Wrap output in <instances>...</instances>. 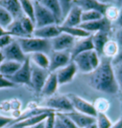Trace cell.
Listing matches in <instances>:
<instances>
[{"label":"cell","mask_w":122,"mask_h":128,"mask_svg":"<svg viewBox=\"0 0 122 128\" xmlns=\"http://www.w3.org/2000/svg\"><path fill=\"white\" fill-rule=\"evenodd\" d=\"M14 120H15V118H13L0 116V128L10 127L14 122Z\"/></svg>","instance_id":"cell-42"},{"label":"cell","mask_w":122,"mask_h":128,"mask_svg":"<svg viewBox=\"0 0 122 128\" xmlns=\"http://www.w3.org/2000/svg\"><path fill=\"white\" fill-rule=\"evenodd\" d=\"M5 60V58H4V54L2 53V51H0V65L3 63V61Z\"/></svg>","instance_id":"cell-50"},{"label":"cell","mask_w":122,"mask_h":128,"mask_svg":"<svg viewBox=\"0 0 122 128\" xmlns=\"http://www.w3.org/2000/svg\"><path fill=\"white\" fill-rule=\"evenodd\" d=\"M29 58L38 68H42V69H44V70L49 69L50 61H49V56H47V54H44V53L31 54V56H29Z\"/></svg>","instance_id":"cell-25"},{"label":"cell","mask_w":122,"mask_h":128,"mask_svg":"<svg viewBox=\"0 0 122 128\" xmlns=\"http://www.w3.org/2000/svg\"><path fill=\"white\" fill-rule=\"evenodd\" d=\"M31 74H32V66H31V60L27 56L26 60L21 64L20 68L14 76L10 78H7L11 80L16 85L17 84H25V85L31 86Z\"/></svg>","instance_id":"cell-7"},{"label":"cell","mask_w":122,"mask_h":128,"mask_svg":"<svg viewBox=\"0 0 122 128\" xmlns=\"http://www.w3.org/2000/svg\"><path fill=\"white\" fill-rule=\"evenodd\" d=\"M18 44L20 45L23 53L34 54V53H44L48 54L52 51L51 47V40L43 39L35 36H28V38H16Z\"/></svg>","instance_id":"cell-2"},{"label":"cell","mask_w":122,"mask_h":128,"mask_svg":"<svg viewBox=\"0 0 122 128\" xmlns=\"http://www.w3.org/2000/svg\"><path fill=\"white\" fill-rule=\"evenodd\" d=\"M119 9L117 7H114L112 5H110L106 10L105 12V17L109 20L110 22H115L119 16Z\"/></svg>","instance_id":"cell-35"},{"label":"cell","mask_w":122,"mask_h":128,"mask_svg":"<svg viewBox=\"0 0 122 128\" xmlns=\"http://www.w3.org/2000/svg\"><path fill=\"white\" fill-rule=\"evenodd\" d=\"M93 50L98 54L100 56H103V50L106 43L110 40L109 39V32H97L91 34Z\"/></svg>","instance_id":"cell-20"},{"label":"cell","mask_w":122,"mask_h":128,"mask_svg":"<svg viewBox=\"0 0 122 128\" xmlns=\"http://www.w3.org/2000/svg\"><path fill=\"white\" fill-rule=\"evenodd\" d=\"M48 113L49 112L43 113V114H39V115H36V116H32V117L24 118V120H22L18 122L12 124L9 128H29L31 127V126H34V125H36L37 123L43 122L45 120V118H46Z\"/></svg>","instance_id":"cell-23"},{"label":"cell","mask_w":122,"mask_h":128,"mask_svg":"<svg viewBox=\"0 0 122 128\" xmlns=\"http://www.w3.org/2000/svg\"><path fill=\"white\" fill-rule=\"evenodd\" d=\"M7 32L9 34H11L12 36L16 38H28L26 32H24L23 28L21 26V23L19 19H15L13 23L10 26L8 27Z\"/></svg>","instance_id":"cell-27"},{"label":"cell","mask_w":122,"mask_h":128,"mask_svg":"<svg viewBox=\"0 0 122 128\" xmlns=\"http://www.w3.org/2000/svg\"><path fill=\"white\" fill-rule=\"evenodd\" d=\"M8 128H9V127H8Z\"/></svg>","instance_id":"cell-54"},{"label":"cell","mask_w":122,"mask_h":128,"mask_svg":"<svg viewBox=\"0 0 122 128\" xmlns=\"http://www.w3.org/2000/svg\"><path fill=\"white\" fill-rule=\"evenodd\" d=\"M111 23V22L109 21L104 16V17H102L101 19H98V20L81 23L78 27L82 28L83 30H85L88 32L92 34H95L97 32H110Z\"/></svg>","instance_id":"cell-11"},{"label":"cell","mask_w":122,"mask_h":128,"mask_svg":"<svg viewBox=\"0 0 122 128\" xmlns=\"http://www.w3.org/2000/svg\"><path fill=\"white\" fill-rule=\"evenodd\" d=\"M115 41L118 44V46H122V28H119L115 34Z\"/></svg>","instance_id":"cell-44"},{"label":"cell","mask_w":122,"mask_h":128,"mask_svg":"<svg viewBox=\"0 0 122 128\" xmlns=\"http://www.w3.org/2000/svg\"><path fill=\"white\" fill-rule=\"evenodd\" d=\"M14 36H12L11 34H7L2 36H0V51H2L4 48H6L9 44H11L14 41Z\"/></svg>","instance_id":"cell-40"},{"label":"cell","mask_w":122,"mask_h":128,"mask_svg":"<svg viewBox=\"0 0 122 128\" xmlns=\"http://www.w3.org/2000/svg\"><path fill=\"white\" fill-rule=\"evenodd\" d=\"M89 84L92 89L108 95H114L119 91L113 74L111 58L101 56L99 66L89 74Z\"/></svg>","instance_id":"cell-1"},{"label":"cell","mask_w":122,"mask_h":128,"mask_svg":"<svg viewBox=\"0 0 122 128\" xmlns=\"http://www.w3.org/2000/svg\"><path fill=\"white\" fill-rule=\"evenodd\" d=\"M60 34H61V30H60L59 25L53 24V25L42 27V28H36L34 32H33V36L51 40L54 38L58 36Z\"/></svg>","instance_id":"cell-17"},{"label":"cell","mask_w":122,"mask_h":128,"mask_svg":"<svg viewBox=\"0 0 122 128\" xmlns=\"http://www.w3.org/2000/svg\"><path fill=\"white\" fill-rule=\"evenodd\" d=\"M122 63V46L119 47V50H118V53L117 54L111 59V64L112 65H116V64Z\"/></svg>","instance_id":"cell-43"},{"label":"cell","mask_w":122,"mask_h":128,"mask_svg":"<svg viewBox=\"0 0 122 128\" xmlns=\"http://www.w3.org/2000/svg\"><path fill=\"white\" fill-rule=\"evenodd\" d=\"M50 72L48 70H44L38 67H32L31 74V87L34 88L37 92H39L43 89L45 81L47 80Z\"/></svg>","instance_id":"cell-13"},{"label":"cell","mask_w":122,"mask_h":128,"mask_svg":"<svg viewBox=\"0 0 122 128\" xmlns=\"http://www.w3.org/2000/svg\"><path fill=\"white\" fill-rule=\"evenodd\" d=\"M112 68H113V74H114L117 85L119 87V89L122 90V63L112 65Z\"/></svg>","instance_id":"cell-36"},{"label":"cell","mask_w":122,"mask_h":128,"mask_svg":"<svg viewBox=\"0 0 122 128\" xmlns=\"http://www.w3.org/2000/svg\"><path fill=\"white\" fill-rule=\"evenodd\" d=\"M102 17H104V16L101 14L100 12L90 10V11H83L81 18H82V23H84V22L98 20V19H101Z\"/></svg>","instance_id":"cell-32"},{"label":"cell","mask_w":122,"mask_h":128,"mask_svg":"<svg viewBox=\"0 0 122 128\" xmlns=\"http://www.w3.org/2000/svg\"><path fill=\"white\" fill-rule=\"evenodd\" d=\"M16 84L13 83L11 80H9L6 76L0 75V89H5V88H14L16 87Z\"/></svg>","instance_id":"cell-41"},{"label":"cell","mask_w":122,"mask_h":128,"mask_svg":"<svg viewBox=\"0 0 122 128\" xmlns=\"http://www.w3.org/2000/svg\"><path fill=\"white\" fill-rule=\"evenodd\" d=\"M60 27L61 32H65V34H67L73 36L74 38H77V39L89 38V36H91V34L85 30H83L80 27Z\"/></svg>","instance_id":"cell-26"},{"label":"cell","mask_w":122,"mask_h":128,"mask_svg":"<svg viewBox=\"0 0 122 128\" xmlns=\"http://www.w3.org/2000/svg\"><path fill=\"white\" fill-rule=\"evenodd\" d=\"M20 20V23H21V26L24 30V32H26V34L28 36H33V32L36 29V26H35V23L30 19L28 18L27 16H23L21 18H19Z\"/></svg>","instance_id":"cell-33"},{"label":"cell","mask_w":122,"mask_h":128,"mask_svg":"<svg viewBox=\"0 0 122 128\" xmlns=\"http://www.w3.org/2000/svg\"><path fill=\"white\" fill-rule=\"evenodd\" d=\"M2 53L4 54L5 60H13L19 63H23L27 58V56L23 53L21 47L16 39L3 49Z\"/></svg>","instance_id":"cell-8"},{"label":"cell","mask_w":122,"mask_h":128,"mask_svg":"<svg viewBox=\"0 0 122 128\" xmlns=\"http://www.w3.org/2000/svg\"><path fill=\"white\" fill-rule=\"evenodd\" d=\"M93 105L95 107L97 113H106L110 108V102L107 98H98L95 102H93Z\"/></svg>","instance_id":"cell-34"},{"label":"cell","mask_w":122,"mask_h":128,"mask_svg":"<svg viewBox=\"0 0 122 128\" xmlns=\"http://www.w3.org/2000/svg\"><path fill=\"white\" fill-rule=\"evenodd\" d=\"M0 7L9 12L13 16L14 19H19L24 16L19 0H0Z\"/></svg>","instance_id":"cell-19"},{"label":"cell","mask_w":122,"mask_h":128,"mask_svg":"<svg viewBox=\"0 0 122 128\" xmlns=\"http://www.w3.org/2000/svg\"><path fill=\"white\" fill-rule=\"evenodd\" d=\"M49 69L48 71L50 73H53L61 69L62 67H64L65 65L72 61L70 53L69 51H64V52H52L51 56H49Z\"/></svg>","instance_id":"cell-9"},{"label":"cell","mask_w":122,"mask_h":128,"mask_svg":"<svg viewBox=\"0 0 122 128\" xmlns=\"http://www.w3.org/2000/svg\"><path fill=\"white\" fill-rule=\"evenodd\" d=\"M99 1L100 3H103V4H107V5H110L111 3H112L114 0H97Z\"/></svg>","instance_id":"cell-49"},{"label":"cell","mask_w":122,"mask_h":128,"mask_svg":"<svg viewBox=\"0 0 122 128\" xmlns=\"http://www.w3.org/2000/svg\"><path fill=\"white\" fill-rule=\"evenodd\" d=\"M85 128H97V126H96V123H92V124H90V125H89V126H87V127Z\"/></svg>","instance_id":"cell-52"},{"label":"cell","mask_w":122,"mask_h":128,"mask_svg":"<svg viewBox=\"0 0 122 128\" xmlns=\"http://www.w3.org/2000/svg\"><path fill=\"white\" fill-rule=\"evenodd\" d=\"M56 115H57V117L63 122V123H64V125H65V127L66 128H78L76 125H75V123L69 118L64 113H56Z\"/></svg>","instance_id":"cell-39"},{"label":"cell","mask_w":122,"mask_h":128,"mask_svg":"<svg viewBox=\"0 0 122 128\" xmlns=\"http://www.w3.org/2000/svg\"><path fill=\"white\" fill-rule=\"evenodd\" d=\"M14 17L8 11H6L4 8L0 7V27L7 31L8 27L11 25L14 21Z\"/></svg>","instance_id":"cell-30"},{"label":"cell","mask_w":122,"mask_h":128,"mask_svg":"<svg viewBox=\"0 0 122 128\" xmlns=\"http://www.w3.org/2000/svg\"><path fill=\"white\" fill-rule=\"evenodd\" d=\"M34 8H35V26L36 28H42L48 25L57 24V20L53 14L43 6L37 0H34Z\"/></svg>","instance_id":"cell-4"},{"label":"cell","mask_w":122,"mask_h":128,"mask_svg":"<svg viewBox=\"0 0 122 128\" xmlns=\"http://www.w3.org/2000/svg\"><path fill=\"white\" fill-rule=\"evenodd\" d=\"M82 12L83 10L78 6L73 5L62 23L59 25L61 27H78L82 23Z\"/></svg>","instance_id":"cell-14"},{"label":"cell","mask_w":122,"mask_h":128,"mask_svg":"<svg viewBox=\"0 0 122 128\" xmlns=\"http://www.w3.org/2000/svg\"><path fill=\"white\" fill-rule=\"evenodd\" d=\"M95 123L97 128H110L113 122L107 116L106 113H97L95 117Z\"/></svg>","instance_id":"cell-31"},{"label":"cell","mask_w":122,"mask_h":128,"mask_svg":"<svg viewBox=\"0 0 122 128\" xmlns=\"http://www.w3.org/2000/svg\"><path fill=\"white\" fill-rule=\"evenodd\" d=\"M118 50H119V46L116 43V41L115 40H109L104 47L102 56H106V58L112 59L117 54Z\"/></svg>","instance_id":"cell-29"},{"label":"cell","mask_w":122,"mask_h":128,"mask_svg":"<svg viewBox=\"0 0 122 128\" xmlns=\"http://www.w3.org/2000/svg\"><path fill=\"white\" fill-rule=\"evenodd\" d=\"M45 108H48L56 113H68L74 111L71 102L67 96H52L48 98L45 104Z\"/></svg>","instance_id":"cell-5"},{"label":"cell","mask_w":122,"mask_h":128,"mask_svg":"<svg viewBox=\"0 0 122 128\" xmlns=\"http://www.w3.org/2000/svg\"><path fill=\"white\" fill-rule=\"evenodd\" d=\"M78 69L73 61H70L67 65H65L64 67H62L61 69H59L58 71H56L55 73L57 75L59 85L66 84V83H69L70 81H72Z\"/></svg>","instance_id":"cell-12"},{"label":"cell","mask_w":122,"mask_h":128,"mask_svg":"<svg viewBox=\"0 0 122 128\" xmlns=\"http://www.w3.org/2000/svg\"><path fill=\"white\" fill-rule=\"evenodd\" d=\"M8 34V32H7L6 30H4L3 28L0 27V36H4V34Z\"/></svg>","instance_id":"cell-51"},{"label":"cell","mask_w":122,"mask_h":128,"mask_svg":"<svg viewBox=\"0 0 122 128\" xmlns=\"http://www.w3.org/2000/svg\"><path fill=\"white\" fill-rule=\"evenodd\" d=\"M56 118H57L56 112L52 111V112L48 113L45 120H43L44 128H54V125H55V122H56Z\"/></svg>","instance_id":"cell-37"},{"label":"cell","mask_w":122,"mask_h":128,"mask_svg":"<svg viewBox=\"0 0 122 128\" xmlns=\"http://www.w3.org/2000/svg\"><path fill=\"white\" fill-rule=\"evenodd\" d=\"M23 14L30 18L35 23V8L34 0H19Z\"/></svg>","instance_id":"cell-28"},{"label":"cell","mask_w":122,"mask_h":128,"mask_svg":"<svg viewBox=\"0 0 122 128\" xmlns=\"http://www.w3.org/2000/svg\"><path fill=\"white\" fill-rule=\"evenodd\" d=\"M76 38L69 36L65 32H61L58 36L51 39V47L54 52H64L70 51V49L73 47Z\"/></svg>","instance_id":"cell-10"},{"label":"cell","mask_w":122,"mask_h":128,"mask_svg":"<svg viewBox=\"0 0 122 128\" xmlns=\"http://www.w3.org/2000/svg\"><path fill=\"white\" fill-rule=\"evenodd\" d=\"M58 86H59V82H58V78H57L56 73L55 72L50 73L49 76H48L47 80L45 81V83H44V85H43V89L40 91V94L43 96H54L57 89H58Z\"/></svg>","instance_id":"cell-21"},{"label":"cell","mask_w":122,"mask_h":128,"mask_svg":"<svg viewBox=\"0 0 122 128\" xmlns=\"http://www.w3.org/2000/svg\"><path fill=\"white\" fill-rule=\"evenodd\" d=\"M72 61L75 63L78 71L84 74H90L99 66L101 56L94 50H91L78 54Z\"/></svg>","instance_id":"cell-3"},{"label":"cell","mask_w":122,"mask_h":128,"mask_svg":"<svg viewBox=\"0 0 122 128\" xmlns=\"http://www.w3.org/2000/svg\"><path fill=\"white\" fill-rule=\"evenodd\" d=\"M110 128H122V118L112 123V125Z\"/></svg>","instance_id":"cell-46"},{"label":"cell","mask_w":122,"mask_h":128,"mask_svg":"<svg viewBox=\"0 0 122 128\" xmlns=\"http://www.w3.org/2000/svg\"><path fill=\"white\" fill-rule=\"evenodd\" d=\"M54 128H66V127H65V125L63 123V122L57 117V118H56V122H55V125H54Z\"/></svg>","instance_id":"cell-45"},{"label":"cell","mask_w":122,"mask_h":128,"mask_svg":"<svg viewBox=\"0 0 122 128\" xmlns=\"http://www.w3.org/2000/svg\"><path fill=\"white\" fill-rule=\"evenodd\" d=\"M117 3H122V0H115Z\"/></svg>","instance_id":"cell-53"},{"label":"cell","mask_w":122,"mask_h":128,"mask_svg":"<svg viewBox=\"0 0 122 128\" xmlns=\"http://www.w3.org/2000/svg\"><path fill=\"white\" fill-rule=\"evenodd\" d=\"M73 5L78 6L83 11H90V10H94V11L100 12L103 16H105L107 8L110 5L100 3L97 0H72Z\"/></svg>","instance_id":"cell-15"},{"label":"cell","mask_w":122,"mask_h":128,"mask_svg":"<svg viewBox=\"0 0 122 128\" xmlns=\"http://www.w3.org/2000/svg\"><path fill=\"white\" fill-rule=\"evenodd\" d=\"M21 64L22 63L13 60H4L3 63L0 65V75L4 76L6 78H10L18 71Z\"/></svg>","instance_id":"cell-24"},{"label":"cell","mask_w":122,"mask_h":128,"mask_svg":"<svg viewBox=\"0 0 122 128\" xmlns=\"http://www.w3.org/2000/svg\"><path fill=\"white\" fill-rule=\"evenodd\" d=\"M115 23L120 28H122V7L121 9H120V11H119V16H118V18H117V20L115 21Z\"/></svg>","instance_id":"cell-47"},{"label":"cell","mask_w":122,"mask_h":128,"mask_svg":"<svg viewBox=\"0 0 122 128\" xmlns=\"http://www.w3.org/2000/svg\"><path fill=\"white\" fill-rule=\"evenodd\" d=\"M37 1L43 6H44L48 11H50L53 14L58 25H60L63 21V14H62V8L59 0H37Z\"/></svg>","instance_id":"cell-22"},{"label":"cell","mask_w":122,"mask_h":128,"mask_svg":"<svg viewBox=\"0 0 122 128\" xmlns=\"http://www.w3.org/2000/svg\"><path fill=\"white\" fill-rule=\"evenodd\" d=\"M91 50H93V44H92L91 36H89V38H79L77 41H75L73 47L69 51L71 60L74 58H76L80 54L85 53V52H88V51H91Z\"/></svg>","instance_id":"cell-16"},{"label":"cell","mask_w":122,"mask_h":128,"mask_svg":"<svg viewBox=\"0 0 122 128\" xmlns=\"http://www.w3.org/2000/svg\"><path fill=\"white\" fill-rule=\"evenodd\" d=\"M59 2H60V5L62 8L63 20H64V18L68 14V12L70 11L71 7L73 6V3H72V0H59Z\"/></svg>","instance_id":"cell-38"},{"label":"cell","mask_w":122,"mask_h":128,"mask_svg":"<svg viewBox=\"0 0 122 128\" xmlns=\"http://www.w3.org/2000/svg\"><path fill=\"white\" fill-rule=\"evenodd\" d=\"M67 96H68L69 100L71 102L74 111L85 114V115H89L91 117H96L97 111L92 102H90L89 100L83 98L82 96L74 95V94H69L67 95Z\"/></svg>","instance_id":"cell-6"},{"label":"cell","mask_w":122,"mask_h":128,"mask_svg":"<svg viewBox=\"0 0 122 128\" xmlns=\"http://www.w3.org/2000/svg\"><path fill=\"white\" fill-rule=\"evenodd\" d=\"M29 128H44V123H43V122H42L37 123L36 125L31 126V127H29Z\"/></svg>","instance_id":"cell-48"},{"label":"cell","mask_w":122,"mask_h":128,"mask_svg":"<svg viewBox=\"0 0 122 128\" xmlns=\"http://www.w3.org/2000/svg\"><path fill=\"white\" fill-rule=\"evenodd\" d=\"M64 114L75 123V125L78 128H85L95 122L94 117L85 115V114H82L77 111H71V112L64 113Z\"/></svg>","instance_id":"cell-18"}]
</instances>
